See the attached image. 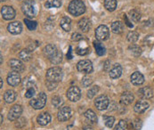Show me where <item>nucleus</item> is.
Wrapping results in <instances>:
<instances>
[{
	"label": "nucleus",
	"mask_w": 154,
	"mask_h": 130,
	"mask_svg": "<svg viewBox=\"0 0 154 130\" xmlns=\"http://www.w3.org/2000/svg\"><path fill=\"white\" fill-rule=\"evenodd\" d=\"M44 54L48 57L49 61L54 64H59L63 60V54L58 48L52 44L47 45L44 48Z\"/></svg>",
	"instance_id": "obj_1"
},
{
	"label": "nucleus",
	"mask_w": 154,
	"mask_h": 130,
	"mask_svg": "<svg viewBox=\"0 0 154 130\" xmlns=\"http://www.w3.org/2000/svg\"><path fill=\"white\" fill-rule=\"evenodd\" d=\"M68 10L70 14L79 16L86 12V5L81 0H72L69 5Z\"/></svg>",
	"instance_id": "obj_2"
},
{
	"label": "nucleus",
	"mask_w": 154,
	"mask_h": 130,
	"mask_svg": "<svg viewBox=\"0 0 154 130\" xmlns=\"http://www.w3.org/2000/svg\"><path fill=\"white\" fill-rule=\"evenodd\" d=\"M22 13L29 18H33L37 15L38 9L36 4L31 0H27L22 5Z\"/></svg>",
	"instance_id": "obj_3"
},
{
	"label": "nucleus",
	"mask_w": 154,
	"mask_h": 130,
	"mask_svg": "<svg viewBox=\"0 0 154 130\" xmlns=\"http://www.w3.org/2000/svg\"><path fill=\"white\" fill-rule=\"evenodd\" d=\"M46 79H47V81L58 83L63 79V70H62V69L59 68V67L50 68L46 72Z\"/></svg>",
	"instance_id": "obj_4"
},
{
	"label": "nucleus",
	"mask_w": 154,
	"mask_h": 130,
	"mask_svg": "<svg viewBox=\"0 0 154 130\" xmlns=\"http://www.w3.org/2000/svg\"><path fill=\"white\" fill-rule=\"evenodd\" d=\"M46 100H47L46 94L43 92H41V93L38 94L37 96H35L34 98L31 99V101L29 102V104L35 110H41L45 107V105L46 104Z\"/></svg>",
	"instance_id": "obj_5"
},
{
	"label": "nucleus",
	"mask_w": 154,
	"mask_h": 130,
	"mask_svg": "<svg viewBox=\"0 0 154 130\" xmlns=\"http://www.w3.org/2000/svg\"><path fill=\"white\" fill-rule=\"evenodd\" d=\"M95 37L100 41L108 39L110 37V30H109L108 27L105 25H100L95 29Z\"/></svg>",
	"instance_id": "obj_6"
},
{
	"label": "nucleus",
	"mask_w": 154,
	"mask_h": 130,
	"mask_svg": "<svg viewBox=\"0 0 154 130\" xmlns=\"http://www.w3.org/2000/svg\"><path fill=\"white\" fill-rule=\"evenodd\" d=\"M81 97V91L78 87H70L67 91V98L71 102H78Z\"/></svg>",
	"instance_id": "obj_7"
},
{
	"label": "nucleus",
	"mask_w": 154,
	"mask_h": 130,
	"mask_svg": "<svg viewBox=\"0 0 154 130\" xmlns=\"http://www.w3.org/2000/svg\"><path fill=\"white\" fill-rule=\"evenodd\" d=\"M78 70L81 73H85V74H90L93 72V64L89 60H82L80 62L78 63L77 64Z\"/></svg>",
	"instance_id": "obj_8"
},
{
	"label": "nucleus",
	"mask_w": 154,
	"mask_h": 130,
	"mask_svg": "<svg viewBox=\"0 0 154 130\" xmlns=\"http://www.w3.org/2000/svg\"><path fill=\"white\" fill-rule=\"evenodd\" d=\"M110 104V101L108 99V97L106 95H99L95 101H94V105L99 110H103L109 107Z\"/></svg>",
	"instance_id": "obj_9"
},
{
	"label": "nucleus",
	"mask_w": 154,
	"mask_h": 130,
	"mask_svg": "<svg viewBox=\"0 0 154 130\" xmlns=\"http://www.w3.org/2000/svg\"><path fill=\"white\" fill-rule=\"evenodd\" d=\"M22 113V108L21 105H18V104H15L14 105L13 107H11L9 112H8V115H7V118L9 120L11 121H14V120H16L18 119Z\"/></svg>",
	"instance_id": "obj_10"
},
{
	"label": "nucleus",
	"mask_w": 154,
	"mask_h": 130,
	"mask_svg": "<svg viewBox=\"0 0 154 130\" xmlns=\"http://www.w3.org/2000/svg\"><path fill=\"white\" fill-rule=\"evenodd\" d=\"M21 76L17 71H11L7 75V83L11 87H17L21 83Z\"/></svg>",
	"instance_id": "obj_11"
},
{
	"label": "nucleus",
	"mask_w": 154,
	"mask_h": 130,
	"mask_svg": "<svg viewBox=\"0 0 154 130\" xmlns=\"http://www.w3.org/2000/svg\"><path fill=\"white\" fill-rule=\"evenodd\" d=\"M71 116H72V110L68 106L61 107L57 114V118L60 121H66L71 118Z\"/></svg>",
	"instance_id": "obj_12"
},
{
	"label": "nucleus",
	"mask_w": 154,
	"mask_h": 130,
	"mask_svg": "<svg viewBox=\"0 0 154 130\" xmlns=\"http://www.w3.org/2000/svg\"><path fill=\"white\" fill-rule=\"evenodd\" d=\"M1 14H2V17L5 20L10 21V20H13L15 17V11L12 6L5 5L1 9Z\"/></svg>",
	"instance_id": "obj_13"
},
{
	"label": "nucleus",
	"mask_w": 154,
	"mask_h": 130,
	"mask_svg": "<svg viewBox=\"0 0 154 130\" xmlns=\"http://www.w3.org/2000/svg\"><path fill=\"white\" fill-rule=\"evenodd\" d=\"M137 94L140 98L143 100H147V99H151L153 96V91L151 87H144L138 90Z\"/></svg>",
	"instance_id": "obj_14"
},
{
	"label": "nucleus",
	"mask_w": 154,
	"mask_h": 130,
	"mask_svg": "<svg viewBox=\"0 0 154 130\" xmlns=\"http://www.w3.org/2000/svg\"><path fill=\"white\" fill-rule=\"evenodd\" d=\"M7 29L11 34H14V35L20 34L22 30V23L20 22H11V23H9V25L7 27Z\"/></svg>",
	"instance_id": "obj_15"
},
{
	"label": "nucleus",
	"mask_w": 154,
	"mask_h": 130,
	"mask_svg": "<svg viewBox=\"0 0 154 130\" xmlns=\"http://www.w3.org/2000/svg\"><path fill=\"white\" fill-rule=\"evenodd\" d=\"M9 65L12 68V70L14 71H17L19 73H22L25 70V66L23 65L22 62L20 60L17 59H12L9 61Z\"/></svg>",
	"instance_id": "obj_16"
},
{
	"label": "nucleus",
	"mask_w": 154,
	"mask_h": 130,
	"mask_svg": "<svg viewBox=\"0 0 154 130\" xmlns=\"http://www.w3.org/2000/svg\"><path fill=\"white\" fill-rule=\"evenodd\" d=\"M149 106H150V104H149L148 102L141 100V101H138L135 104V105L134 107V111L136 113H143V112H145L148 110Z\"/></svg>",
	"instance_id": "obj_17"
},
{
	"label": "nucleus",
	"mask_w": 154,
	"mask_h": 130,
	"mask_svg": "<svg viewBox=\"0 0 154 130\" xmlns=\"http://www.w3.org/2000/svg\"><path fill=\"white\" fill-rule=\"evenodd\" d=\"M144 82V77L143 75L139 72V71H135L134 72L131 76V83L134 86H140Z\"/></svg>",
	"instance_id": "obj_18"
},
{
	"label": "nucleus",
	"mask_w": 154,
	"mask_h": 130,
	"mask_svg": "<svg viewBox=\"0 0 154 130\" xmlns=\"http://www.w3.org/2000/svg\"><path fill=\"white\" fill-rule=\"evenodd\" d=\"M134 101V94L131 92H124L120 96V104L123 105H129Z\"/></svg>",
	"instance_id": "obj_19"
},
{
	"label": "nucleus",
	"mask_w": 154,
	"mask_h": 130,
	"mask_svg": "<svg viewBox=\"0 0 154 130\" xmlns=\"http://www.w3.org/2000/svg\"><path fill=\"white\" fill-rule=\"evenodd\" d=\"M51 115L48 112H42L40 113L38 118H37V121L39 125L41 126H46L47 124L50 123L51 121Z\"/></svg>",
	"instance_id": "obj_20"
},
{
	"label": "nucleus",
	"mask_w": 154,
	"mask_h": 130,
	"mask_svg": "<svg viewBox=\"0 0 154 130\" xmlns=\"http://www.w3.org/2000/svg\"><path fill=\"white\" fill-rule=\"evenodd\" d=\"M122 74V67L121 65L119 63L113 65V67L111 68V70H110V77L113 79H119Z\"/></svg>",
	"instance_id": "obj_21"
},
{
	"label": "nucleus",
	"mask_w": 154,
	"mask_h": 130,
	"mask_svg": "<svg viewBox=\"0 0 154 130\" xmlns=\"http://www.w3.org/2000/svg\"><path fill=\"white\" fill-rule=\"evenodd\" d=\"M16 99V93L14 90H7L4 94V100L6 104H12Z\"/></svg>",
	"instance_id": "obj_22"
},
{
	"label": "nucleus",
	"mask_w": 154,
	"mask_h": 130,
	"mask_svg": "<svg viewBox=\"0 0 154 130\" xmlns=\"http://www.w3.org/2000/svg\"><path fill=\"white\" fill-rule=\"evenodd\" d=\"M79 28L82 32H88L91 29V22L88 18H83L79 22Z\"/></svg>",
	"instance_id": "obj_23"
},
{
	"label": "nucleus",
	"mask_w": 154,
	"mask_h": 130,
	"mask_svg": "<svg viewBox=\"0 0 154 130\" xmlns=\"http://www.w3.org/2000/svg\"><path fill=\"white\" fill-rule=\"evenodd\" d=\"M60 25L63 30L69 32L71 29V20L69 17L65 16V17L62 18V20L60 22Z\"/></svg>",
	"instance_id": "obj_24"
},
{
	"label": "nucleus",
	"mask_w": 154,
	"mask_h": 130,
	"mask_svg": "<svg viewBox=\"0 0 154 130\" xmlns=\"http://www.w3.org/2000/svg\"><path fill=\"white\" fill-rule=\"evenodd\" d=\"M111 31L115 34H120L123 31V24L119 21L112 22L111 24Z\"/></svg>",
	"instance_id": "obj_25"
},
{
	"label": "nucleus",
	"mask_w": 154,
	"mask_h": 130,
	"mask_svg": "<svg viewBox=\"0 0 154 130\" xmlns=\"http://www.w3.org/2000/svg\"><path fill=\"white\" fill-rule=\"evenodd\" d=\"M19 58L23 62H29L31 59V51L29 49H23L19 54Z\"/></svg>",
	"instance_id": "obj_26"
},
{
	"label": "nucleus",
	"mask_w": 154,
	"mask_h": 130,
	"mask_svg": "<svg viewBox=\"0 0 154 130\" xmlns=\"http://www.w3.org/2000/svg\"><path fill=\"white\" fill-rule=\"evenodd\" d=\"M85 117H86V119L89 120L90 122H92V123H96L97 122V116H96V114L92 110H88L86 112H85Z\"/></svg>",
	"instance_id": "obj_27"
},
{
	"label": "nucleus",
	"mask_w": 154,
	"mask_h": 130,
	"mask_svg": "<svg viewBox=\"0 0 154 130\" xmlns=\"http://www.w3.org/2000/svg\"><path fill=\"white\" fill-rule=\"evenodd\" d=\"M94 48H95V51H96V54H98V55H100V56H102V55H103V54H105V47L102 45V44L100 43V42H98V41H94Z\"/></svg>",
	"instance_id": "obj_28"
},
{
	"label": "nucleus",
	"mask_w": 154,
	"mask_h": 130,
	"mask_svg": "<svg viewBox=\"0 0 154 130\" xmlns=\"http://www.w3.org/2000/svg\"><path fill=\"white\" fill-rule=\"evenodd\" d=\"M104 6L109 12H113L117 8V1L116 0H105Z\"/></svg>",
	"instance_id": "obj_29"
},
{
	"label": "nucleus",
	"mask_w": 154,
	"mask_h": 130,
	"mask_svg": "<svg viewBox=\"0 0 154 130\" xmlns=\"http://www.w3.org/2000/svg\"><path fill=\"white\" fill-rule=\"evenodd\" d=\"M61 5H62V2L60 0H48L45 4V6L47 9L52 8V7H57L58 8V7H61Z\"/></svg>",
	"instance_id": "obj_30"
},
{
	"label": "nucleus",
	"mask_w": 154,
	"mask_h": 130,
	"mask_svg": "<svg viewBox=\"0 0 154 130\" xmlns=\"http://www.w3.org/2000/svg\"><path fill=\"white\" fill-rule=\"evenodd\" d=\"M129 16H130L131 21L134 22H138L141 19V14L136 9H133L129 12Z\"/></svg>",
	"instance_id": "obj_31"
},
{
	"label": "nucleus",
	"mask_w": 154,
	"mask_h": 130,
	"mask_svg": "<svg viewBox=\"0 0 154 130\" xmlns=\"http://www.w3.org/2000/svg\"><path fill=\"white\" fill-rule=\"evenodd\" d=\"M129 50H130L131 54H132L134 56H135V57L139 56V55L142 54V48H141L140 46L136 45H130V46H129Z\"/></svg>",
	"instance_id": "obj_32"
},
{
	"label": "nucleus",
	"mask_w": 154,
	"mask_h": 130,
	"mask_svg": "<svg viewBox=\"0 0 154 130\" xmlns=\"http://www.w3.org/2000/svg\"><path fill=\"white\" fill-rule=\"evenodd\" d=\"M103 119L104 124L106 125V127H108V128H112L113 127L115 119L112 116H106V115H104L103 117Z\"/></svg>",
	"instance_id": "obj_33"
},
{
	"label": "nucleus",
	"mask_w": 154,
	"mask_h": 130,
	"mask_svg": "<svg viewBox=\"0 0 154 130\" xmlns=\"http://www.w3.org/2000/svg\"><path fill=\"white\" fill-rule=\"evenodd\" d=\"M128 40L130 42V43H134L138 40L139 39V34L135 31H130L128 34Z\"/></svg>",
	"instance_id": "obj_34"
},
{
	"label": "nucleus",
	"mask_w": 154,
	"mask_h": 130,
	"mask_svg": "<svg viewBox=\"0 0 154 130\" xmlns=\"http://www.w3.org/2000/svg\"><path fill=\"white\" fill-rule=\"evenodd\" d=\"M77 54H79V55H86L89 53V47L88 45H85V46H82V45H79L77 47V50H76Z\"/></svg>",
	"instance_id": "obj_35"
},
{
	"label": "nucleus",
	"mask_w": 154,
	"mask_h": 130,
	"mask_svg": "<svg viewBox=\"0 0 154 130\" xmlns=\"http://www.w3.org/2000/svg\"><path fill=\"white\" fill-rule=\"evenodd\" d=\"M52 104L55 108H60L63 104V101L61 97L59 96H54L52 98Z\"/></svg>",
	"instance_id": "obj_36"
},
{
	"label": "nucleus",
	"mask_w": 154,
	"mask_h": 130,
	"mask_svg": "<svg viewBox=\"0 0 154 130\" xmlns=\"http://www.w3.org/2000/svg\"><path fill=\"white\" fill-rule=\"evenodd\" d=\"M24 22H25V24L27 25V28L29 29V30H34V29H36V28H37V22H34V21H30V20H29V19H24Z\"/></svg>",
	"instance_id": "obj_37"
},
{
	"label": "nucleus",
	"mask_w": 154,
	"mask_h": 130,
	"mask_svg": "<svg viewBox=\"0 0 154 130\" xmlns=\"http://www.w3.org/2000/svg\"><path fill=\"white\" fill-rule=\"evenodd\" d=\"M98 91H99V87H97V86H94V87H91L89 90H88V97L89 99H92V98H94V95L98 93Z\"/></svg>",
	"instance_id": "obj_38"
},
{
	"label": "nucleus",
	"mask_w": 154,
	"mask_h": 130,
	"mask_svg": "<svg viewBox=\"0 0 154 130\" xmlns=\"http://www.w3.org/2000/svg\"><path fill=\"white\" fill-rule=\"evenodd\" d=\"M114 130H128V123H127V121L121 119L118 123V125L116 126V128H115Z\"/></svg>",
	"instance_id": "obj_39"
},
{
	"label": "nucleus",
	"mask_w": 154,
	"mask_h": 130,
	"mask_svg": "<svg viewBox=\"0 0 154 130\" xmlns=\"http://www.w3.org/2000/svg\"><path fill=\"white\" fill-rule=\"evenodd\" d=\"M81 84L84 87H90L92 84H93V79L90 78V77H88V76H85L82 80H81Z\"/></svg>",
	"instance_id": "obj_40"
},
{
	"label": "nucleus",
	"mask_w": 154,
	"mask_h": 130,
	"mask_svg": "<svg viewBox=\"0 0 154 130\" xmlns=\"http://www.w3.org/2000/svg\"><path fill=\"white\" fill-rule=\"evenodd\" d=\"M35 93H36V87L27 88V90L25 92V97L26 98H32L34 96Z\"/></svg>",
	"instance_id": "obj_41"
},
{
	"label": "nucleus",
	"mask_w": 154,
	"mask_h": 130,
	"mask_svg": "<svg viewBox=\"0 0 154 130\" xmlns=\"http://www.w3.org/2000/svg\"><path fill=\"white\" fill-rule=\"evenodd\" d=\"M23 87L26 88H29V87H36V84L32 79H29V78H26L23 80Z\"/></svg>",
	"instance_id": "obj_42"
},
{
	"label": "nucleus",
	"mask_w": 154,
	"mask_h": 130,
	"mask_svg": "<svg viewBox=\"0 0 154 130\" xmlns=\"http://www.w3.org/2000/svg\"><path fill=\"white\" fill-rule=\"evenodd\" d=\"M143 126V122L140 119H135L133 122V127L135 130H140L142 128Z\"/></svg>",
	"instance_id": "obj_43"
},
{
	"label": "nucleus",
	"mask_w": 154,
	"mask_h": 130,
	"mask_svg": "<svg viewBox=\"0 0 154 130\" xmlns=\"http://www.w3.org/2000/svg\"><path fill=\"white\" fill-rule=\"evenodd\" d=\"M82 35H80L79 33H73L71 36V39L73 41H80L82 39Z\"/></svg>",
	"instance_id": "obj_44"
},
{
	"label": "nucleus",
	"mask_w": 154,
	"mask_h": 130,
	"mask_svg": "<svg viewBox=\"0 0 154 130\" xmlns=\"http://www.w3.org/2000/svg\"><path fill=\"white\" fill-rule=\"evenodd\" d=\"M16 120H17V122H16V127H17V128H20V126H21V128H22V125H23V127H24L25 124H26V119H23V118H19V119H16Z\"/></svg>",
	"instance_id": "obj_45"
},
{
	"label": "nucleus",
	"mask_w": 154,
	"mask_h": 130,
	"mask_svg": "<svg viewBox=\"0 0 154 130\" xmlns=\"http://www.w3.org/2000/svg\"><path fill=\"white\" fill-rule=\"evenodd\" d=\"M46 86H47V88L49 90H53L54 89L55 87H57V83L56 82H51V81H47L46 83Z\"/></svg>",
	"instance_id": "obj_46"
},
{
	"label": "nucleus",
	"mask_w": 154,
	"mask_h": 130,
	"mask_svg": "<svg viewBox=\"0 0 154 130\" xmlns=\"http://www.w3.org/2000/svg\"><path fill=\"white\" fill-rule=\"evenodd\" d=\"M124 19H125V23H126V25L128 27V28H133V24L131 23V22L128 20V15H124Z\"/></svg>",
	"instance_id": "obj_47"
},
{
	"label": "nucleus",
	"mask_w": 154,
	"mask_h": 130,
	"mask_svg": "<svg viewBox=\"0 0 154 130\" xmlns=\"http://www.w3.org/2000/svg\"><path fill=\"white\" fill-rule=\"evenodd\" d=\"M72 47L71 46H69V52H68V54H67V58L68 59H72Z\"/></svg>",
	"instance_id": "obj_48"
},
{
	"label": "nucleus",
	"mask_w": 154,
	"mask_h": 130,
	"mask_svg": "<svg viewBox=\"0 0 154 130\" xmlns=\"http://www.w3.org/2000/svg\"><path fill=\"white\" fill-rule=\"evenodd\" d=\"M110 61H106V62H105V63H104V70H105V71H108V70H109V68L110 67Z\"/></svg>",
	"instance_id": "obj_49"
},
{
	"label": "nucleus",
	"mask_w": 154,
	"mask_h": 130,
	"mask_svg": "<svg viewBox=\"0 0 154 130\" xmlns=\"http://www.w3.org/2000/svg\"><path fill=\"white\" fill-rule=\"evenodd\" d=\"M83 130H94V129H93V128H92V127H90V126H86Z\"/></svg>",
	"instance_id": "obj_50"
},
{
	"label": "nucleus",
	"mask_w": 154,
	"mask_h": 130,
	"mask_svg": "<svg viewBox=\"0 0 154 130\" xmlns=\"http://www.w3.org/2000/svg\"><path fill=\"white\" fill-rule=\"evenodd\" d=\"M0 87L1 88L3 87V79H0Z\"/></svg>",
	"instance_id": "obj_51"
},
{
	"label": "nucleus",
	"mask_w": 154,
	"mask_h": 130,
	"mask_svg": "<svg viewBox=\"0 0 154 130\" xmlns=\"http://www.w3.org/2000/svg\"><path fill=\"white\" fill-rule=\"evenodd\" d=\"M0 117H1V122H0V123L2 124V123H3V115L1 114V116H0Z\"/></svg>",
	"instance_id": "obj_52"
},
{
	"label": "nucleus",
	"mask_w": 154,
	"mask_h": 130,
	"mask_svg": "<svg viewBox=\"0 0 154 130\" xmlns=\"http://www.w3.org/2000/svg\"><path fill=\"white\" fill-rule=\"evenodd\" d=\"M1 63H3V56L1 55Z\"/></svg>",
	"instance_id": "obj_53"
},
{
	"label": "nucleus",
	"mask_w": 154,
	"mask_h": 130,
	"mask_svg": "<svg viewBox=\"0 0 154 130\" xmlns=\"http://www.w3.org/2000/svg\"><path fill=\"white\" fill-rule=\"evenodd\" d=\"M5 1H6V0H1V2H5Z\"/></svg>",
	"instance_id": "obj_54"
}]
</instances>
